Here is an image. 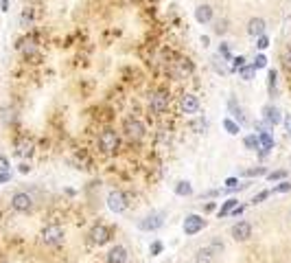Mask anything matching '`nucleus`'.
Returning <instances> with one entry per match:
<instances>
[{
    "label": "nucleus",
    "instance_id": "nucleus-36",
    "mask_svg": "<svg viewBox=\"0 0 291 263\" xmlns=\"http://www.w3.org/2000/svg\"><path fill=\"white\" fill-rule=\"evenodd\" d=\"M256 46H259L261 51H265L267 46H269V37H267V35H259V37H256Z\"/></svg>",
    "mask_w": 291,
    "mask_h": 263
},
{
    "label": "nucleus",
    "instance_id": "nucleus-41",
    "mask_svg": "<svg viewBox=\"0 0 291 263\" xmlns=\"http://www.w3.org/2000/svg\"><path fill=\"white\" fill-rule=\"evenodd\" d=\"M18 171H20V173H29L31 171V164L29 162H20V164H18Z\"/></svg>",
    "mask_w": 291,
    "mask_h": 263
},
{
    "label": "nucleus",
    "instance_id": "nucleus-20",
    "mask_svg": "<svg viewBox=\"0 0 291 263\" xmlns=\"http://www.w3.org/2000/svg\"><path fill=\"white\" fill-rule=\"evenodd\" d=\"M276 88H278V70L269 68L267 70V90H269L271 97L276 95Z\"/></svg>",
    "mask_w": 291,
    "mask_h": 263
},
{
    "label": "nucleus",
    "instance_id": "nucleus-31",
    "mask_svg": "<svg viewBox=\"0 0 291 263\" xmlns=\"http://www.w3.org/2000/svg\"><path fill=\"white\" fill-rule=\"evenodd\" d=\"M237 204H239V200H234V197H232V200H228L226 204H223L221 209H219V217H226V215H228L230 210H232V209H234V206H237Z\"/></svg>",
    "mask_w": 291,
    "mask_h": 263
},
{
    "label": "nucleus",
    "instance_id": "nucleus-13",
    "mask_svg": "<svg viewBox=\"0 0 291 263\" xmlns=\"http://www.w3.org/2000/svg\"><path fill=\"white\" fill-rule=\"evenodd\" d=\"M228 110L230 114L234 116V121H237L239 125H247V116H245V110H243V105L237 101V99H228Z\"/></svg>",
    "mask_w": 291,
    "mask_h": 263
},
{
    "label": "nucleus",
    "instance_id": "nucleus-19",
    "mask_svg": "<svg viewBox=\"0 0 291 263\" xmlns=\"http://www.w3.org/2000/svg\"><path fill=\"white\" fill-rule=\"evenodd\" d=\"M193 70H195V66L191 59H180V62H175V75L177 77H191L193 75Z\"/></svg>",
    "mask_w": 291,
    "mask_h": 263
},
{
    "label": "nucleus",
    "instance_id": "nucleus-24",
    "mask_svg": "<svg viewBox=\"0 0 291 263\" xmlns=\"http://www.w3.org/2000/svg\"><path fill=\"white\" fill-rule=\"evenodd\" d=\"M33 20H35V9H33V7H26L24 11L20 13V25H22V26H29V25H33Z\"/></svg>",
    "mask_w": 291,
    "mask_h": 263
},
{
    "label": "nucleus",
    "instance_id": "nucleus-3",
    "mask_svg": "<svg viewBox=\"0 0 291 263\" xmlns=\"http://www.w3.org/2000/svg\"><path fill=\"white\" fill-rule=\"evenodd\" d=\"M169 103H171V99H169V95L164 90H156L149 95V110L158 116L169 110Z\"/></svg>",
    "mask_w": 291,
    "mask_h": 263
},
{
    "label": "nucleus",
    "instance_id": "nucleus-16",
    "mask_svg": "<svg viewBox=\"0 0 291 263\" xmlns=\"http://www.w3.org/2000/svg\"><path fill=\"white\" fill-rule=\"evenodd\" d=\"M33 154V140L29 136H24V138H20L16 143V156L18 158H29Z\"/></svg>",
    "mask_w": 291,
    "mask_h": 263
},
{
    "label": "nucleus",
    "instance_id": "nucleus-35",
    "mask_svg": "<svg viewBox=\"0 0 291 263\" xmlns=\"http://www.w3.org/2000/svg\"><path fill=\"white\" fill-rule=\"evenodd\" d=\"M283 66H285V68H287L289 73H291V46H289V49L283 53Z\"/></svg>",
    "mask_w": 291,
    "mask_h": 263
},
{
    "label": "nucleus",
    "instance_id": "nucleus-14",
    "mask_svg": "<svg viewBox=\"0 0 291 263\" xmlns=\"http://www.w3.org/2000/svg\"><path fill=\"white\" fill-rule=\"evenodd\" d=\"M180 110L182 114H197L199 112V99L195 95H184L180 99Z\"/></svg>",
    "mask_w": 291,
    "mask_h": 263
},
{
    "label": "nucleus",
    "instance_id": "nucleus-37",
    "mask_svg": "<svg viewBox=\"0 0 291 263\" xmlns=\"http://www.w3.org/2000/svg\"><path fill=\"white\" fill-rule=\"evenodd\" d=\"M149 252H151V257H158L162 252V241H153L151 246H149Z\"/></svg>",
    "mask_w": 291,
    "mask_h": 263
},
{
    "label": "nucleus",
    "instance_id": "nucleus-6",
    "mask_svg": "<svg viewBox=\"0 0 291 263\" xmlns=\"http://www.w3.org/2000/svg\"><path fill=\"white\" fill-rule=\"evenodd\" d=\"M162 226H164V213H149L143 219H138V230H143V233H156Z\"/></svg>",
    "mask_w": 291,
    "mask_h": 263
},
{
    "label": "nucleus",
    "instance_id": "nucleus-45",
    "mask_svg": "<svg viewBox=\"0 0 291 263\" xmlns=\"http://www.w3.org/2000/svg\"><path fill=\"white\" fill-rule=\"evenodd\" d=\"M9 180V173L7 171H0V182H7Z\"/></svg>",
    "mask_w": 291,
    "mask_h": 263
},
{
    "label": "nucleus",
    "instance_id": "nucleus-26",
    "mask_svg": "<svg viewBox=\"0 0 291 263\" xmlns=\"http://www.w3.org/2000/svg\"><path fill=\"white\" fill-rule=\"evenodd\" d=\"M243 143H245V147H247V149H252V152L261 149V140H259V136H256V134L245 136V138H243Z\"/></svg>",
    "mask_w": 291,
    "mask_h": 263
},
{
    "label": "nucleus",
    "instance_id": "nucleus-8",
    "mask_svg": "<svg viewBox=\"0 0 291 263\" xmlns=\"http://www.w3.org/2000/svg\"><path fill=\"white\" fill-rule=\"evenodd\" d=\"M107 209L112 213H123L127 209V197L121 193V191H110L107 193Z\"/></svg>",
    "mask_w": 291,
    "mask_h": 263
},
{
    "label": "nucleus",
    "instance_id": "nucleus-34",
    "mask_svg": "<svg viewBox=\"0 0 291 263\" xmlns=\"http://www.w3.org/2000/svg\"><path fill=\"white\" fill-rule=\"evenodd\" d=\"M252 66H254L256 70H259V68H267V57H265V55H256L254 62H252Z\"/></svg>",
    "mask_w": 291,
    "mask_h": 263
},
{
    "label": "nucleus",
    "instance_id": "nucleus-4",
    "mask_svg": "<svg viewBox=\"0 0 291 263\" xmlns=\"http://www.w3.org/2000/svg\"><path fill=\"white\" fill-rule=\"evenodd\" d=\"M123 132H125V136H127L129 140H140L147 130H145V123L140 119H136V116H127L125 123H123Z\"/></svg>",
    "mask_w": 291,
    "mask_h": 263
},
{
    "label": "nucleus",
    "instance_id": "nucleus-1",
    "mask_svg": "<svg viewBox=\"0 0 291 263\" xmlns=\"http://www.w3.org/2000/svg\"><path fill=\"white\" fill-rule=\"evenodd\" d=\"M223 250H226V246H223L221 239H210L206 246L197 248L195 252V263H215L219 259V257L223 255Z\"/></svg>",
    "mask_w": 291,
    "mask_h": 263
},
{
    "label": "nucleus",
    "instance_id": "nucleus-27",
    "mask_svg": "<svg viewBox=\"0 0 291 263\" xmlns=\"http://www.w3.org/2000/svg\"><path fill=\"white\" fill-rule=\"evenodd\" d=\"M193 130L197 132V134H204L206 130H208V119L206 116H199V119L193 121Z\"/></svg>",
    "mask_w": 291,
    "mask_h": 263
},
{
    "label": "nucleus",
    "instance_id": "nucleus-42",
    "mask_svg": "<svg viewBox=\"0 0 291 263\" xmlns=\"http://www.w3.org/2000/svg\"><path fill=\"white\" fill-rule=\"evenodd\" d=\"M263 173H265V169L259 167V169H250V171H247L245 176H263Z\"/></svg>",
    "mask_w": 291,
    "mask_h": 263
},
{
    "label": "nucleus",
    "instance_id": "nucleus-22",
    "mask_svg": "<svg viewBox=\"0 0 291 263\" xmlns=\"http://www.w3.org/2000/svg\"><path fill=\"white\" fill-rule=\"evenodd\" d=\"M259 140H261L263 152H269V149H274V138H271L269 132H259Z\"/></svg>",
    "mask_w": 291,
    "mask_h": 263
},
{
    "label": "nucleus",
    "instance_id": "nucleus-23",
    "mask_svg": "<svg viewBox=\"0 0 291 263\" xmlns=\"http://www.w3.org/2000/svg\"><path fill=\"white\" fill-rule=\"evenodd\" d=\"M175 195H180V197H189V195H193V186H191L189 182L180 180V182L175 184Z\"/></svg>",
    "mask_w": 291,
    "mask_h": 263
},
{
    "label": "nucleus",
    "instance_id": "nucleus-38",
    "mask_svg": "<svg viewBox=\"0 0 291 263\" xmlns=\"http://www.w3.org/2000/svg\"><path fill=\"white\" fill-rule=\"evenodd\" d=\"M271 195V191H261L259 195H254V200H252V204H261L263 200H267V197Z\"/></svg>",
    "mask_w": 291,
    "mask_h": 263
},
{
    "label": "nucleus",
    "instance_id": "nucleus-25",
    "mask_svg": "<svg viewBox=\"0 0 291 263\" xmlns=\"http://www.w3.org/2000/svg\"><path fill=\"white\" fill-rule=\"evenodd\" d=\"M223 128H226V132H228L230 136H237L239 132H241V125H239L234 119H230V116H226V119H223Z\"/></svg>",
    "mask_w": 291,
    "mask_h": 263
},
{
    "label": "nucleus",
    "instance_id": "nucleus-10",
    "mask_svg": "<svg viewBox=\"0 0 291 263\" xmlns=\"http://www.w3.org/2000/svg\"><path fill=\"white\" fill-rule=\"evenodd\" d=\"M230 235H232L234 241H247V239L252 237V224H250V222H239V224H234L232 230H230Z\"/></svg>",
    "mask_w": 291,
    "mask_h": 263
},
{
    "label": "nucleus",
    "instance_id": "nucleus-43",
    "mask_svg": "<svg viewBox=\"0 0 291 263\" xmlns=\"http://www.w3.org/2000/svg\"><path fill=\"white\" fill-rule=\"evenodd\" d=\"M283 121H285V128H287V132L291 134V114H285V116H283Z\"/></svg>",
    "mask_w": 291,
    "mask_h": 263
},
{
    "label": "nucleus",
    "instance_id": "nucleus-40",
    "mask_svg": "<svg viewBox=\"0 0 291 263\" xmlns=\"http://www.w3.org/2000/svg\"><path fill=\"white\" fill-rule=\"evenodd\" d=\"M0 171H9V158L0 156Z\"/></svg>",
    "mask_w": 291,
    "mask_h": 263
},
{
    "label": "nucleus",
    "instance_id": "nucleus-17",
    "mask_svg": "<svg viewBox=\"0 0 291 263\" xmlns=\"http://www.w3.org/2000/svg\"><path fill=\"white\" fill-rule=\"evenodd\" d=\"M265 29H267V25H265V20H263V18H252V20L247 22V33H250L252 37L265 35Z\"/></svg>",
    "mask_w": 291,
    "mask_h": 263
},
{
    "label": "nucleus",
    "instance_id": "nucleus-33",
    "mask_svg": "<svg viewBox=\"0 0 291 263\" xmlns=\"http://www.w3.org/2000/svg\"><path fill=\"white\" fill-rule=\"evenodd\" d=\"M287 191H291V182L283 180L278 186H274V189H271V193H287Z\"/></svg>",
    "mask_w": 291,
    "mask_h": 263
},
{
    "label": "nucleus",
    "instance_id": "nucleus-46",
    "mask_svg": "<svg viewBox=\"0 0 291 263\" xmlns=\"http://www.w3.org/2000/svg\"><path fill=\"white\" fill-rule=\"evenodd\" d=\"M289 219H291V210H289Z\"/></svg>",
    "mask_w": 291,
    "mask_h": 263
},
{
    "label": "nucleus",
    "instance_id": "nucleus-11",
    "mask_svg": "<svg viewBox=\"0 0 291 263\" xmlns=\"http://www.w3.org/2000/svg\"><path fill=\"white\" fill-rule=\"evenodd\" d=\"M263 119H265V123L269 125V128H274V125H278L280 121H283V112H280L274 103H267V105L263 107Z\"/></svg>",
    "mask_w": 291,
    "mask_h": 263
},
{
    "label": "nucleus",
    "instance_id": "nucleus-5",
    "mask_svg": "<svg viewBox=\"0 0 291 263\" xmlns=\"http://www.w3.org/2000/svg\"><path fill=\"white\" fill-rule=\"evenodd\" d=\"M11 209L16 213H31L33 210V195L26 191H18L11 195Z\"/></svg>",
    "mask_w": 291,
    "mask_h": 263
},
{
    "label": "nucleus",
    "instance_id": "nucleus-15",
    "mask_svg": "<svg viewBox=\"0 0 291 263\" xmlns=\"http://www.w3.org/2000/svg\"><path fill=\"white\" fill-rule=\"evenodd\" d=\"M129 255L125 246H114L110 252H107V263H127Z\"/></svg>",
    "mask_w": 291,
    "mask_h": 263
},
{
    "label": "nucleus",
    "instance_id": "nucleus-30",
    "mask_svg": "<svg viewBox=\"0 0 291 263\" xmlns=\"http://www.w3.org/2000/svg\"><path fill=\"white\" fill-rule=\"evenodd\" d=\"M247 62H245V57L243 55H239V57H232V66H230V73H239V70L243 68Z\"/></svg>",
    "mask_w": 291,
    "mask_h": 263
},
{
    "label": "nucleus",
    "instance_id": "nucleus-39",
    "mask_svg": "<svg viewBox=\"0 0 291 263\" xmlns=\"http://www.w3.org/2000/svg\"><path fill=\"white\" fill-rule=\"evenodd\" d=\"M285 176H287V171H274V173H269V176H267V178H269V180L274 182V180H283Z\"/></svg>",
    "mask_w": 291,
    "mask_h": 263
},
{
    "label": "nucleus",
    "instance_id": "nucleus-9",
    "mask_svg": "<svg viewBox=\"0 0 291 263\" xmlns=\"http://www.w3.org/2000/svg\"><path fill=\"white\" fill-rule=\"evenodd\" d=\"M206 226V219L199 217V215H186L184 219V235H189V237H193V235H197L201 228Z\"/></svg>",
    "mask_w": 291,
    "mask_h": 263
},
{
    "label": "nucleus",
    "instance_id": "nucleus-29",
    "mask_svg": "<svg viewBox=\"0 0 291 263\" xmlns=\"http://www.w3.org/2000/svg\"><path fill=\"white\" fill-rule=\"evenodd\" d=\"M254 73H256V68H254V66H252V64H250V66L245 64L241 70H239V75H241V79H245V81H250V79L254 77Z\"/></svg>",
    "mask_w": 291,
    "mask_h": 263
},
{
    "label": "nucleus",
    "instance_id": "nucleus-44",
    "mask_svg": "<svg viewBox=\"0 0 291 263\" xmlns=\"http://www.w3.org/2000/svg\"><path fill=\"white\" fill-rule=\"evenodd\" d=\"M0 11H9V0H0Z\"/></svg>",
    "mask_w": 291,
    "mask_h": 263
},
{
    "label": "nucleus",
    "instance_id": "nucleus-2",
    "mask_svg": "<svg viewBox=\"0 0 291 263\" xmlns=\"http://www.w3.org/2000/svg\"><path fill=\"white\" fill-rule=\"evenodd\" d=\"M40 239L44 246H50V248L59 246V243H64V228L59 224H48L46 228H42Z\"/></svg>",
    "mask_w": 291,
    "mask_h": 263
},
{
    "label": "nucleus",
    "instance_id": "nucleus-7",
    "mask_svg": "<svg viewBox=\"0 0 291 263\" xmlns=\"http://www.w3.org/2000/svg\"><path fill=\"white\" fill-rule=\"evenodd\" d=\"M119 134L114 130H105L101 136H98V147H101L103 154H114L119 149Z\"/></svg>",
    "mask_w": 291,
    "mask_h": 263
},
{
    "label": "nucleus",
    "instance_id": "nucleus-32",
    "mask_svg": "<svg viewBox=\"0 0 291 263\" xmlns=\"http://www.w3.org/2000/svg\"><path fill=\"white\" fill-rule=\"evenodd\" d=\"M213 31L217 33V35H226V33H228V20H226V18H221V20L215 22V29Z\"/></svg>",
    "mask_w": 291,
    "mask_h": 263
},
{
    "label": "nucleus",
    "instance_id": "nucleus-28",
    "mask_svg": "<svg viewBox=\"0 0 291 263\" xmlns=\"http://www.w3.org/2000/svg\"><path fill=\"white\" fill-rule=\"evenodd\" d=\"M219 57H223L226 62H232V51H230V44H226V42H221L219 44Z\"/></svg>",
    "mask_w": 291,
    "mask_h": 263
},
{
    "label": "nucleus",
    "instance_id": "nucleus-18",
    "mask_svg": "<svg viewBox=\"0 0 291 263\" xmlns=\"http://www.w3.org/2000/svg\"><path fill=\"white\" fill-rule=\"evenodd\" d=\"M195 20L199 22V25H208V22L213 20V7H210V4H199V7L195 9Z\"/></svg>",
    "mask_w": 291,
    "mask_h": 263
},
{
    "label": "nucleus",
    "instance_id": "nucleus-12",
    "mask_svg": "<svg viewBox=\"0 0 291 263\" xmlns=\"http://www.w3.org/2000/svg\"><path fill=\"white\" fill-rule=\"evenodd\" d=\"M90 241L95 243V246H105V243L110 241V228L103 226V224H97V226L90 230Z\"/></svg>",
    "mask_w": 291,
    "mask_h": 263
},
{
    "label": "nucleus",
    "instance_id": "nucleus-21",
    "mask_svg": "<svg viewBox=\"0 0 291 263\" xmlns=\"http://www.w3.org/2000/svg\"><path fill=\"white\" fill-rule=\"evenodd\" d=\"M226 64H228V62H226L223 57H219V55H215V57L210 59V66H213V70H215L217 75H228V73H230V68H228Z\"/></svg>",
    "mask_w": 291,
    "mask_h": 263
}]
</instances>
